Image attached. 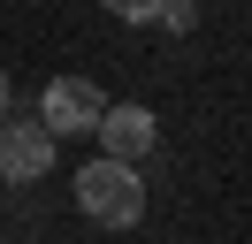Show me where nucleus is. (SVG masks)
Here are the masks:
<instances>
[{"mask_svg": "<svg viewBox=\"0 0 252 244\" xmlns=\"http://www.w3.org/2000/svg\"><path fill=\"white\" fill-rule=\"evenodd\" d=\"M77 206L92 214V221L107 229H130L145 214V183H138V160H115V152H99V160L77 168Z\"/></svg>", "mask_w": 252, "mask_h": 244, "instance_id": "obj_1", "label": "nucleus"}, {"mask_svg": "<svg viewBox=\"0 0 252 244\" xmlns=\"http://www.w3.org/2000/svg\"><path fill=\"white\" fill-rule=\"evenodd\" d=\"M54 145H62V137L38 115H16V107H8V122H0V183H38L54 168Z\"/></svg>", "mask_w": 252, "mask_h": 244, "instance_id": "obj_2", "label": "nucleus"}, {"mask_svg": "<svg viewBox=\"0 0 252 244\" xmlns=\"http://www.w3.org/2000/svg\"><path fill=\"white\" fill-rule=\"evenodd\" d=\"M99 115H107V99H99V84H84V76H54L46 99H38V122H46L54 137H92Z\"/></svg>", "mask_w": 252, "mask_h": 244, "instance_id": "obj_3", "label": "nucleus"}, {"mask_svg": "<svg viewBox=\"0 0 252 244\" xmlns=\"http://www.w3.org/2000/svg\"><path fill=\"white\" fill-rule=\"evenodd\" d=\"M92 137H99V152H115V160H145L153 137H160V122H153V107L123 99V107H107V115L92 122Z\"/></svg>", "mask_w": 252, "mask_h": 244, "instance_id": "obj_4", "label": "nucleus"}, {"mask_svg": "<svg viewBox=\"0 0 252 244\" xmlns=\"http://www.w3.org/2000/svg\"><path fill=\"white\" fill-rule=\"evenodd\" d=\"M160 23H168V30H176V38H184V30H191V23H199V0H160Z\"/></svg>", "mask_w": 252, "mask_h": 244, "instance_id": "obj_5", "label": "nucleus"}, {"mask_svg": "<svg viewBox=\"0 0 252 244\" xmlns=\"http://www.w3.org/2000/svg\"><path fill=\"white\" fill-rule=\"evenodd\" d=\"M99 8H107V15H123V23H153V15H160V0H99Z\"/></svg>", "mask_w": 252, "mask_h": 244, "instance_id": "obj_6", "label": "nucleus"}, {"mask_svg": "<svg viewBox=\"0 0 252 244\" xmlns=\"http://www.w3.org/2000/svg\"><path fill=\"white\" fill-rule=\"evenodd\" d=\"M8 107H16V84H8V69H0V122H8Z\"/></svg>", "mask_w": 252, "mask_h": 244, "instance_id": "obj_7", "label": "nucleus"}]
</instances>
